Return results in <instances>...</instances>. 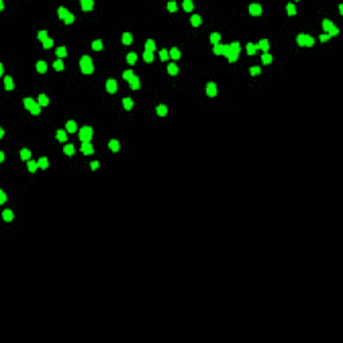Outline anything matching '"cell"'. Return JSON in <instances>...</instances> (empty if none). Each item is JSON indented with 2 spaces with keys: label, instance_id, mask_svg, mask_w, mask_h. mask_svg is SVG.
Segmentation results:
<instances>
[{
  "label": "cell",
  "instance_id": "obj_1",
  "mask_svg": "<svg viewBox=\"0 0 343 343\" xmlns=\"http://www.w3.org/2000/svg\"><path fill=\"white\" fill-rule=\"evenodd\" d=\"M79 66H81V70L84 75H90L94 73V64H93V59L89 55H84L81 58L79 61Z\"/></svg>",
  "mask_w": 343,
  "mask_h": 343
},
{
  "label": "cell",
  "instance_id": "obj_63",
  "mask_svg": "<svg viewBox=\"0 0 343 343\" xmlns=\"http://www.w3.org/2000/svg\"><path fill=\"white\" fill-rule=\"evenodd\" d=\"M4 135V130L3 129H0V137H3Z\"/></svg>",
  "mask_w": 343,
  "mask_h": 343
},
{
  "label": "cell",
  "instance_id": "obj_30",
  "mask_svg": "<svg viewBox=\"0 0 343 343\" xmlns=\"http://www.w3.org/2000/svg\"><path fill=\"white\" fill-rule=\"evenodd\" d=\"M63 151H64V154H67V156H73V154L75 153V148H74V145L68 143V145H66L63 148Z\"/></svg>",
  "mask_w": 343,
  "mask_h": 343
},
{
  "label": "cell",
  "instance_id": "obj_6",
  "mask_svg": "<svg viewBox=\"0 0 343 343\" xmlns=\"http://www.w3.org/2000/svg\"><path fill=\"white\" fill-rule=\"evenodd\" d=\"M262 12L263 9L260 4H251L249 6V14L252 16H259V15H262Z\"/></svg>",
  "mask_w": 343,
  "mask_h": 343
},
{
  "label": "cell",
  "instance_id": "obj_15",
  "mask_svg": "<svg viewBox=\"0 0 343 343\" xmlns=\"http://www.w3.org/2000/svg\"><path fill=\"white\" fill-rule=\"evenodd\" d=\"M156 50V42L151 40V39H148L145 43V51H149V53H153Z\"/></svg>",
  "mask_w": 343,
  "mask_h": 343
},
{
  "label": "cell",
  "instance_id": "obj_4",
  "mask_svg": "<svg viewBox=\"0 0 343 343\" xmlns=\"http://www.w3.org/2000/svg\"><path fill=\"white\" fill-rule=\"evenodd\" d=\"M207 94H208V97H210V98H213V97L217 95V86H216V83L209 82V83L207 84Z\"/></svg>",
  "mask_w": 343,
  "mask_h": 343
},
{
  "label": "cell",
  "instance_id": "obj_34",
  "mask_svg": "<svg viewBox=\"0 0 343 343\" xmlns=\"http://www.w3.org/2000/svg\"><path fill=\"white\" fill-rule=\"evenodd\" d=\"M157 114L160 117H165L166 114H168V107H166L165 105H160L157 106Z\"/></svg>",
  "mask_w": 343,
  "mask_h": 343
},
{
  "label": "cell",
  "instance_id": "obj_27",
  "mask_svg": "<svg viewBox=\"0 0 343 343\" xmlns=\"http://www.w3.org/2000/svg\"><path fill=\"white\" fill-rule=\"evenodd\" d=\"M201 16L200 15H193L192 18H190V23H192V26L193 27H198L201 24Z\"/></svg>",
  "mask_w": 343,
  "mask_h": 343
},
{
  "label": "cell",
  "instance_id": "obj_59",
  "mask_svg": "<svg viewBox=\"0 0 343 343\" xmlns=\"http://www.w3.org/2000/svg\"><path fill=\"white\" fill-rule=\"evenodd\" d=\"M0 162H4V153L0 151Z\"/></svg>",
  "mask_w": 343,
  "mask_h": 343
},
{
  "label": "cell",
  "instance_id": "obj_52",
  "mask_svg": "<svg viewBox=\"0 0 343 343\" xmlns=\"http://www.w3.org/2000/svg\"><path fill=\"white\" fill-rule=\"evenodd\" d=\"M338 34H339V28L334 26V27H332V28H331V30H330V31H329V34H327V35H329L330 38H331V36H337Z\"/></svg>",
  "mask_w": 343,
  "mask_h": 343
},
{
  "label": "cell",
  "instance_id": "obj_44",
  "mask_svg": "<svg viewBox=\"0 0 343 343\" xmlns=\"http://www.w3.org/2000/svg\"><path fill=\"white\" fill-rule=\"evenodd\" d=\"M306 39H307V35H298V38H296V42H298V44H299L300 47H303V46H306Z\"/></svg>",
  "mask_w": 343,
  "mask_h": 343
},
{
  "label": "cell",
  "instance_id": "obj_39",
  "mask_svg": "<svg viewBox=\"0 0 343 343\" xmlns=\"http://www.w3.org/2000/svg\"><path fill=\"white\" fill-rule=\"evenodd\" d=\"M223 51H224V46H221V44L213 46V54L215 55H223Z\"/></svg>",
  "mask_w": 343,
  "mask_h": 343
},
{
  "label": "cell",
  "instance_id": "obj_23",
  "mask_svg": "<svg viewBox=\"0 0 343 343\" xmlns=\"http://www.w3.org/2000/svg\"><path fill=\"white\" fill-rule=\"evenodd\" d=\"M322 27H323V30H324L326 32H329L330 30L334 27V24H332L331 20H329V19H324V20L322 22Z\"/></svg>",
  "mask_w": 343,
  "mask_h": 343
},
{
  "label": "cell",
  "instance_id": "obj_7",
  "mask_svg": "<svg viewBox=\"0 0 343 343\" xmlns=\"http://www.w3.org/2000/svg\"><path fill=\"white\" fill-rule=\"evenodd\" d=\"M256 50H263L264 53H268V50H270V42H268L267 39H262V40L257 43V46H256Z\"/></svg>",
  "mask_w": 343,
  "mask_h": 343
},
{
  "label": "cell",
  "instance_id": "obj_22",
  "mask_svg": "<svg viewBox=\"0 0 343 343\" xmlns=\"http://www.w3.org/2000/svg\"><path fill=\"white\" fill-rule=\"evenodd\" d=\"M220 39H221V35L218 34V32H213V34H210V43H212L213 46H216V44L220 43Z\"/></svg>",
  "mask_w": 343,
  "mask_h": 343
},
{
  "label": "cell",
  "instance_id": "obj_33",
  "mask_svg": "<svg viewBox=\"0 0 343 343\" xmlns=\"http://www.w3.org/2000/svg\"><path fill=\"white\" fill-rule=\"evenodd\" d=\"M126 62L129 64H134L137 62V54L135 53H129L128 56H126Z\"/></svg>",
  "mask_w": 343,
  "mask_h": 343
},
{
  "label": "cell",
  "instance_id": "obj_58",
  "mask_svg": "<svg viewBox=\"0 0 343 343\" xmlns=\"http://www.w3.org/2000/svg\"><path fill=\"white\" fill-rule=\"evenodd\" d=\"M90 168L93 169V170H97V169L99 168V162L98 161H93V162L90 164Z\"/></svg>",
  "mask_w": 343,
  "mask_h": 343
},
{
  "label": "cell",
  "instance_id": "obj_62",
  "mask_svg": "<svg viewBox=\"0 0 343 343\" xmlns=\"http://www.w3.org/2000/svg\"><path fill=\"white\" fill-rule=\"evenodd\" d=\"M0 9H4V4H3V1H0Z\"/></svg>",
  "mask_w": 343,
  "mask_h": 343
},
{
  "label": "cell",
  "instance_id": "obj_42",
  "mask_svg": "<svg viewBox=\"0 0 343 343\" xmlns=\"http://www.w3.org/2000/svg\"><path fill=\"white\" fill-rule=\"evenodd\" d=\"M134 76V73H133V70H126V71H123V74H122V78L125 79V81H130L131 78Z\"/></svg>",
  "mask_w": 343,
  "mask_h": 343
},
{
  "label": "cell",
  "instance_id": "obj_50",
  "mask_svg": "<svg viewBox=\"0 0 343 343\" xmlns=\"http://www.w3.org/2000/svg\"><path fill=\"white\" fill-rule=\"evenodd\" d=\"M74 20H75L74 15H73V14H68V15L66 16V18H64V20H63V22H64V24H71Z\"/></svg>",
  "mask_w": 343,
  "mask_h": 343
},
{
  "label": "cell",
  "instance_id": "obj_14",
  "mask_svg": "<svg viewBox=\"0 0 343 343\" xmlns=\"http://www.w3.org/2000/svg\"><path fill=\"white\" fill-rule=\"evenodd\" d=\"M4 87H6V90H14L15 89L14 81H12L11 76H6L4 78Z\"/></svg>",
  "mask_w": 343,
  "mask_h": 343
},
{
  "label": "cell",
  "instance_id": "obj_53",
  "mask_svg": "<svg viewBox=\"0 0 343 343\" xmlns=\"http://www.w3.org/2000/svg\"><path fill=\"white\" fill-rule=\"evenodd\" d=\"M237 59H239V54L237 53H233V51H232V53L228 55V61H229V62H236Z\"/></svg>",
  "mask_w": 343,
  "mask_h": 343
},
{
  "label": "cell",
  "instance_id": "obj_8",
  "mask_svg": "<svg viewBox=\"0 0 343 343\" xmlns=\"http://www.w3.org/2000/svg\"><path fill=\"white\" fill-rule=\"evenodd\" d=\"M81 6H82V9L86 12L91 11L94 7V3H93V0H82L81 1Z\"/></svg>",
  "mask_w": 343,
  "mask_h": 343
},
{
  "label": "cell",
  "instance_id": "obj_13",
  "mask_svg": "<svg viewBox=\"0 0 343 343\" xmlns=\"http://www.w3.org/2000/svg\"><path fill=\"white\" fill-rule=\"evenodd\" d=\"M3 220L4 221H7V223H9V221H12L14 220V212H12L11 209H6V210H3Z\"/></svg>",
  "mask_w": 343,
  "mask_h": 343
},
{
  "label": "cell",
  "instance_id": "obj_24",
  "mask_svg": "<svg viewBox=\"0 0 343 343\" xmlns=\"http://www.w3.org/2000/svg\"><path fill=\"white\" fill-rule=\"evenodd\" d=\"M169 56H170L172 59H180V50L177 48V47H173V48L169 51Z\"/></svg>",
  "mask_w": 343,
  "mask_h": 343
},
{
  "label": "cell",
  "instance_id": "obj_43",
  "mask_svg": "<svg viewBox=\"0 0 343 343\" xmlns=\"http://www.w3.org/2000/svg\"><path fill=\"white\" fill-rule=\"evenodd\" d=\"M42 44H43V48L48 50V48H51V47L54 46V40H53V39H51V38H47L46 40H44V42H43V43H42Z\"/></svg>",
  "mask_w": 343,
  "mask_h": 343
},
{
  "label": "cell",
  "instance_id": "obj_36",
  "mask_svg": "<svg viewBox=\"0 0 343 343\" xmlns=\"http://www.w3.org/2000/svg\"><path fill=\"white\" fill-rule=\"evenodd\" d=\"M55 54L59 56V58H66L67 56V50L64 47H58L55 51Z\"/></svg>",
  "mask_w": 343,
  "mask_h": 343
},
{
  "label": "cell",
  "instance_id": "obj_54",
  "mask_svg": "<svg viewBox=\"0 0 343 343\" xmlns=\"http://www.w3.org/2000/svg\"><path fill=\"white\" fill-rule=\"evenodd\" d=\"M314 43H315V39L312 38V36H308L307 35V39H306V46H307V47H312V46H314Z\"/></svg>",
  "mask_w": 343,
  "mask_h": 343
},
{
  "label": "cell",
  "instance_id": "obj_31",
  "mask_svg": "<svg viewBox=\"0 0 343 343\" xmlns=\"http://www.w3.org/2000/svg\"><path fill=\"white\" fill-rule=\"evenodd\" d=\"M23 103H24V107L27 109V110H31V107L34 105H35L36 102L34 101L32 98H24V101H23Z\"/></svg>",
  "mask_w": 343,
  "mask_h": 343
},
{
  "label": "cell",
  "instance_id": "obj_48",
  "mask_svg": "<svg viewBox=\"0 0 343 343\" xmlns=\"http://www.w3.org/2000/svg\"><path fill=\"white\" fill-rule=\"evenodd\" d=\"M249 73L252 76H256V75H260V73H262V68L260 67H251L249 68Z\"/></svg>",
  "mask_w": 343,
  "mask_h": 343
},
{
  "label": "cell",
  "instance_id": "obj_56",
  "mask_svg": "<svg viewBox=\"0 0 343 343\" xmlns=\"http://www.w3.org/2000/svg\"><path fill=\"white\" fill-rule=\"evenodd\" d=\"M6 200H7L6 193H4L3 190H0V204H4V202H6Z\"/></svg>",
  "mask_w": 343,
  "mask_h": 343
},
{
  "label": "cell",
  "instance_id": "obj_17",
  "mask_svg": "<svg viewBox=\"0 0 343 343\" xmlns=\"http://www.w3.org/2000/svg\"><path fill=\"white\" fill-rule=\"evenodd\" d=\"M56 140L59 141V142H66L67 141V134L64 130H62V129H59L58 131H56Z\"/></svg>",
  "mask_w": 343,
  "mask_h": 343
},
{
  "label": "cell",
  "instance_id": "obj_37",
  "mask_svg": "<svg viewBox=\"0 0 343 343\" xmlns=\"http://www.w3.org/2000/svg\"><path fill=\"white\" fill-rule=\"evenodd\" d=\"M142 58H143V61H145L146 63H150V62H153V59H154V55H153V53H149V51H145V53H143V55H142Z\"/></svg>",
  "mask_w": 343,
  "mask_h": 343
},
{
  "label": "cell",
  "instance_id": "obj_10",
  "mask_svg": "<svg viewBox=\"0 0 343 343\" xmlns=\"http://www.w3.org/2000/svg\"><path fill=\"white\" fill-rule=\"evenodd\" d=\"M66 130L68 131V133H75V131L78 130V125H76V122H74V121H67Z\"/></svg>",
  "mask_w": 343,
  "mask_h": 343
},
{
  "label": "cell",
  "instance_id": "obj_35",
  "mask_svg": "<svg viewBox=\"0 0 343 343\" xmlns=\"http://www.w3.org/2000/svg\"><path fill=\"white\" fill-rule=\"evenodd\" d=\"M68 14H70V12L67 11L64 7H59V8H58V16L62 19V20H64V18H66Z\"/></svg>",
  "mask_w": 343,
  "mask_h": 343
},
{
  "label": "cell",
  "instance_id": "obj_57",
  "mask_svg": "<svg viewBox=\"0 0 343 343\" xmlns=\"http://www.w3.org/2000/svg\"><path fill=\"white\" fill-rule=\"evenodd\" d=\"M319 39H320V42H322V43H324V42H327L330 39V36L327 35V34H322V35L319 36Z\"/></svg>",
  "mask_w": 343,
  "mask_h": 343
},
{
  "label": "cell",
  "instance_id": "obj_61",
  "mask_svg": "<svg viewBox=\"0 0 343 343\" xmlns=\"http://www.w3.org/2000/svg\"><path fill=\"white\" fill-rule=\"evenodd\" d=\"M339 9H340V15H343V6H342V4L339 6Z\"/></svg>",
  "mask_w": 343,
  "mask_h": 343
},
{
  "label": "cell",
  "instance_id": "obj_49",
  "mask_svg": "<svg viewBox=\"0 0 343 343\" xmlns=\"http://www.w3.org/2000/svg\"><path fill=\"white\" fill-rule=\"evenodd\" d=\"M47 38H48V36H47V31H44V30H43V31H39L38 32V39L42 42V43H43V42L46 40Z\"/></svg>",
  "mask_w": 343,
  "mask_h": 343
},
{
  "label": "cell",
  "instance_id": "obj_9",
  "mask_svg": "<svg viewBox=\"0 0 343 343\" xmlns=\"http://www.w3.org/2000/svg\"><path fill=\"white\" fill-rule=\"evenodd\" d=\"M129 84H130V87L133 89V90H138V89L141 87V83H140V79H138V76L134 75L133 78L129 81Z\"/></svg>",
  "mask_w": 343,
  "mask_h": 343
},
{
  "label": "cell",
  "instance_id": "obj_11",
  "mask_svg": "<svg viewBox=\"0 0 343 343\" xmlns=\"http://www.w3.org/2000/svg\"><path fill=\"white\" fill-rule=\"evenodd\" d=\"M122 43L125 44V46H130V44L133 43V35H131L130 32H125L122 35Z\"/></svg>",
  "mask_w": 343,
  "mask_h": 343
},
{
  "label": "cell",
  "instance_id": "obj_18",
  "mask_svg": "<svg viewBox=\"0 0 343 343\" xmlns=\"http://www.w3.org/2000/svg\"><path fill=\"white\" fill-rule=\"evenodd\" d=\"M168 73H169V75H172V76L177 75V74H178V67H177V64H174V63L168 64Z\"/></svg>",
  "mask_w": 343,
  "mask_h": 343
},
{
  "label": "cell",
  "instance_id": "obj_51",
  "mask_svg": "<svg viewBox=\"0 0 343 343\" xmlns=\"http://www.w3.org/2000/svg\"><path fill=\"white\" fill-rule=\"evenodd\" d=\"M168 9L170 12L177 11V4H176V1H169V3H168Z\"/></svg>",
  "mask_w": 343,
  "mask_h": 343
},
{
  "label": "cell",
  "instance_id": "obj_60",
  "mask_svg": "<svg viewBox=\"0 0 343 343\" xmlns=\"http://www.w3.org/2000/svg\"><path fill=\"white\" fill-rule=\"evenodd\" d=\"M4 74V68H3V64L0 63V75H3Z\"/></svg>",
  "mask_w": 343,
  "mask_h": 343
},
{
  "label": "cell",
  "instance_id": "obj_25",
  "mask_svg": "<svg viewBox=\"0 0 343 343\" xmlns=\"http://www.w3.org/2000/svg\"><path fill=\"white\" fill-rule=\"evenodd\" d=\"M20 158L23 161H28L31 158V151L28 149H22L20 150Z\"/></svg>",
  "mask_w": 343,
  "mask_h": 343
},
{
  "label": "cell",
  "instance_id": "obj_5",
  "mask_svg": "<svg viewBox=\"0 0 343 343\" xmlns=\"http://www.w3.org/2000/svg\"><path fill=\"white\" fill-rule=\"evenodd\" d=\"M81 150H82V153L86 154V156H90V154L94 153V148H93V145H91L90 142H82Z\"/></svg>",
  "mask_w": 343,
  "mask_h": 343
},
{
  "label": "cell",
  "instance_id": "obj_3",
  "mask_svg": "<svg viewBox=\"0 0 343 343\" xmlns=\"http://www.w3.org/2000/svg\"><path fill=\"white\" fill-rule=\"evenodd\" d=\"M106 90H107V93L110 94H115L117 90H118V84H117L115 79H107V82H106Z\"/></svg>",
  "mask_w": 343,
  "mask_h": 343
},
{
  "label": "cell",
  "instance_id": "obj_12",
  "mask_svg": "<svg viewBox=\"0 0 343 343\" xmlns=\"http://www.w3.org/2000/svg\"><path fill=\"white\" fill-rule=\"evenodd\" d=\"M109 149H110L111 151H114V153H117V151H119V149H121V145H119V142L117 140H111L110 142H109Z\"/></svg>",
  "mask_w": 343,
  "mask_h": 343
},
{
  "label": "cell",
  "instance_id": "obj_55",
  "mask_svg": "<svg viewBox=\"0 0 343 343\" xmlns=\"http://www.w3.org/2000/svg\"><path fill=\"white\" fill-rule=\"evenodd\" d=\"M232 53V50H231V47L229 46H224V51H223V55H225L228 58V55Z\"/></svg>",
  "mask_w": 343,
  "mask_h": 343
},
{
  "label": "cell",
  "instance_id": "obj_21",
  "mask_svg": "<svg viewBox=\"0 0 343 343\" xmlns=\"http://www.w3.org/2000/svg\"><path fill=\"white\" fill-rule=\"evenodd\" d=\"M193 7H195V4H193L192 0H185L182 3V8H184V11H186V12L193 11Z\"/></svg>",
  "mask_w": 343,
  "mask_h": 343
},
{
  "label": "cell",
  "instance_id": "obj_46",
  "mask_svg": "<svg viewBox=\"0 0 343 343\" xmlns=\"http://www.w3.org/2000/svg\"><path fill=\"white\" fill-rule=\"evenodd\" d=\"M168 58H169V51H168V50H165V48H162L160 51V59L165 62V61H168Z\"/></svg>",
  "mask_w": 343,
  "mask_h": 343
},
{
  "label": "cell",
  "instance_id": "obj_40",
  "mask_svg": "<svg viewBox=\"0 0 343 343\" xmlns=\"http://www.w3.org/2000/svg\"><path fill=\"white\" fill-rule=\"evenodd\" d=\"M40 110H42V106L36 102L35 105L31 107V110H30V111H31V114H34V115H38V114H40Z\"/></svg>",
  "mask_w": 343,
  "mask_h": 343
},
{
  "label": "cell",
  "instance_id": "obj_47",
  "mask_svg": "<svg viewBox=\"0 0 343 343\" xmlns=\"http://www.w3.org/2000/svg\"><path fill=\"white\" fill-rule=\"evenodd\" d=\"M287 14L290 15V16H292V15L296 14V8H295L294 4H287Z\"/></svg>",
  "mask_w": 343,
  "mask_h": 343
},
{
  "label": "cell",
  "instance_id": "obj_28",
  "mask_svg": "<svg viewBox=\"0 0 343 343\" xmlns=\"http://www.w3.org/2000/svg\"><path fill=\"white\" fill-rule=\"evenodd\" d=\"M102 47H103V44H102L101 39H97V40H94L93 43H91V48H93L94 51H101Z\"/></svg>",
  "mask_w": 343,
  "mask_h": 343
},
{
  "label": "cell",
  "instance_id": "obj_38",
  "mask_svg": "<svg viewBox=\"0 0 343 343\" xmlns=\"http://www.w3.org/2000/svg\"><path fill=\"white\" fill-rule=\"evenodd\" d=\"M229 47H231V50H232L233 53L240 54V51H241V47H240V43H239V42H233V43H231Z\"/></svg>",
  "mask_w": 343,
  "mask_h": 343
},
{
  "label": "cell",
  "instance_id": "obj_32",
  "mask_svg": "<svg viewBox=\"0 0 343 343\" xmlns=\"http://www.w3.org/2000/svg\"><path fill=\"white\" fill-rule=\"evenodd\" d=\"M272 55L271 54H268V53H265V54H263L262 55V62H263V64H271L272 63Z\"/></svg>",
  "mask_w": 343,
  "mask_h": 343
},
{
  "label": "cell",
  "instance_id": "obj_41",
  "mask_svg": "<svg viewBox=\"0 0 343 343\" xmlns=\"http://www.w3.org/2000/svg\"><path fill=\"white\" fill-rule=\"evenodd\" d=\"M53 66H54V68H55L56 71H62V70L64 68V64H63V62H62L61 59H58V61L54 62Z\"/></svg>",
  "mask_w": 343,
  "mask_h": 343
},
{
  "label": "cell",
  "instance_id": "obj_2",
  "mask_svg": "<svg viewBox=\"0 0 343 343\" xmlns=\"http://www.w3.org/2000/svg\"><path fill=\"white\" fill-rule=\"evenodd\" d=\"M91 137H93V129L90 126H83L79 129V140L82 142H90Z\"/></svg>",
  "mask_w": 343,
  "mask_h": 343
},
{
  "label": "cell",
  "instance_id": "obj_45",
  "mask_svg": "<svg viewBox=\"0 0 343 343\" xmlns=\"http://www.w3.org/2000/svg\"><path fill=\"white\" fill-rule=\"evenodd\" d=\"M247 53L248 55H253L256 53V46L253 43H247Z\"/></svg>",
  "mask_w": 343,
  "mask_h": 343
},
{
  "label": "cell",
  "instance_id": "obj_26",
  "mask_svg": "<svg viewBox=\"0 0 343 343\" xmlns=\"http://www.w3.org/2000/svg\"><path fill=\"white\" fill-rule=\"evenodd\" d=\"M27 166H28V170L31 172V173H35L36 169L39 168L38 161H27Z\"/></svg>",
  "mask_w": 343,
  "mask_h": 343
},
{
  "label": "cell",
  "instance_id": "obj_29",
  "mask_svg": "<svg viewBox=\"0 0 343 343\" xmlns=\"http://www.w3.org/2000/svg\"><path fill=\"white\" fill-rule=\"evenodd\" d=\"M38 166L40 169H47L48 168V160H47V157H40L38 160Z\"/></svg>",
  "mask_w": 343,
  "mask_h": 343
},
{
  "label": "cell",
  "instance_id": "obj_20",
  "mask_svg": "<svg viewBox=\"0 0 343 343\" xmlns=\"http://www.w3.org/2000/svg\"><path fill=\"white\" fill-rule=\"evenodd\" d=\"M36 70H38V73H40V74L46 73V71H47V63H46V62H43V61H39L38 63H36Z\"/></svg>",
  "mask_w": 343,
  "mask_h": 343
},
{
  "label": "cell",
  "instance_id": "obj_16",
  "mask_svg": "<svg viewBox=\"0 0 343 343\" xmlns=\"http://www.w3.org/2000/svg\"><path fill=\"white\" fill-rule=\"evenodd\" d=\"M38 103L42 106V107H44V106H47L50 103V99L47 95H44V94H40V95L38 97Z\"/></svg>",
  "mask_w": 343,
  "mask_h": 343
},
{
  "label": "cell",
  "instance_id": "obj_19",
  "mask_svg": "<svg viewBox=\"0 0 343 343\" xmlns=\"http://www.w3.org/2000/svg\"><path fill=\"white\" fill-rule=\"evenodd\" d=\"M122 105H123V107H125L126 110H131L133 106H134V102H133V99H130V98H123L122 99Z\"/></svg>",
  "mask_w": 343,
  "mask_h": 343
}]
</instances>
